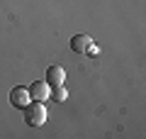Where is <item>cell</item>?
Returning a JSON list of instances; mask_svg holds the SVG:
<instances>
[{
	"label": "cell",
	"mask_w": 146,
	"mask_h": 139,
	"mask_svg": "<svg viewBox=\"0 0 146 139\" xmlns=\"http://www.w3.org/2000/svg\"><path fill=\"white\" fill-rule=\"evenodd\" d=\"M44 122H46V108H44V103L32 100L29 105H25V124H29V127H42Z\"/></svg>",
	"instance_id": "1"
},
{
	"label": "cell",
	"mask_w": 146,
	"mask_h": 139,
	"mask_svg": "<svg viewBox=\"0 0 146 139\" xmlns=\"http://www.w3.org/2000/svg\"><path fill=\"white\" fill-rule=\"evenodd\" d=\"M32 98H29V90H27L25 86H15L10 90V105L17 110H25V105H29Z\"/></svg>",
	"instance_id": "2"
},
{
	"label": "cell",
	"mask_w": 146,
	"mask_h": 139,
	"mask_svg": "<svg viewBox=\"0 0 146 139\" xmlns=\"http://www.w3.org/2000/svg\"><path fill=\"white\" fill-rule=\"evenodd\" d=\"M27 90H29V98H32V100L44 103V100L49 98V93H51V86H49L46 81H34L29 88H27Z\"/></svg>",
	"instance_id": "3"
},
{
	"label": "cell",
	"mask_w": 146,
	"mask_h": 139,
	"mask_svg": "<svg viewBox=\"0 0 146 139\" xmlns=\"http://www.w3.org/2000/svg\"><path fill=\"white\" fill-rule=\"evenodd\" d=\"M63 81H66V71H63V66H49L46 68V83L49 86H63Z\"/></svg>",
	"instance_id": "4"
},
{
	"label": "cell",
	"mask_w": 146,
	"mask_h": 139,
	"mask_svg": "<svg viewBox=\"0 0 146 139\" xmlns=\"http://www.w3.org/2000/svg\"><path fill=\"white\" fill-rule=\"evenodd\" d=\"M93 44V39H90V34H76L71 39V49L76 54H85V49Z\"/></svg>",
	"instance_id": "5"
},
{
	"label": "cell",
	"mask_w": 146,
	"mask_h": 139,
	"mask_svg": "<svg viewBox=\"0 0 146 139\" xmlns=\"http://www.w3.org/2000/svg\"><path fill=\"white\" fill-rule=\"evenodd\" d=\"M49 95H51V98L56 100V103H63V100L68 98V90H66V88H63V86H54Z\"/></svg>",
	"instance_id": "6"
},
{
	"label": "cell",
	"mask_w": 146,
	"mask_h": 139,
	"mask_svg": "<svg viewBox=\"0 0 146 139\" xmlns=\"http://www.w3.org/2000/svg\"><path fill=\"white\" fill-rule=\"evenodd\" d=\"M85 54H88V56H98V54H100V49H98L95 44H90L88 49H85Z\"/></svg>",
	"instance_id": "7"
}]
</instances>
